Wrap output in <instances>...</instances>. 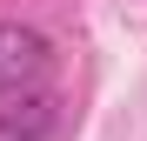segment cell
<instances>
[{"mask_svg":"<svg viewBox=\"0 0 147 141\" xmlns=\"http://www.w3.org/2000/svg\"><path fill=\"white\" fill-rule=\"evenodd\" d=\"M47 40L34 27H20V20H0V94H20V87H34L47 74Z\"/></svg>","mask_w":147,"mask_h":141,"instance_id":"1","label":"cell"},{"mask_svg":"<svg viewBox=\"0 0 147 141\" xmlns=\"http://www.w3.org/2000/svg\"><path fill=\"white\" fill-rule=\"evenodd\" d=\"M60 121V108L47 101V94H13L7 108H0V141H47Z\"/></svg>","mask_w":147,"mask_h":141,"instance_id":"2","label":"cell"}]
</instances>
